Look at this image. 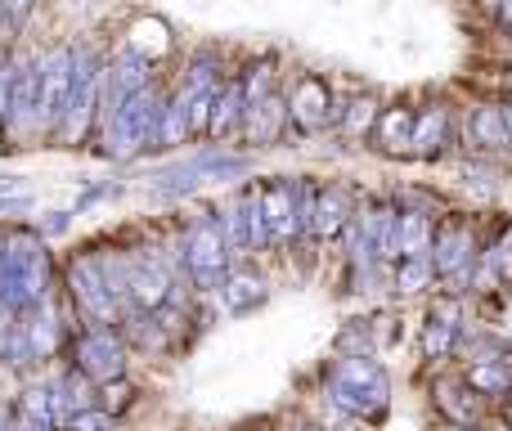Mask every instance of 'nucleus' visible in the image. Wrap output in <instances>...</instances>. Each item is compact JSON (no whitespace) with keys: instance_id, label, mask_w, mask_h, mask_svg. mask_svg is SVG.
<instances>
[{"instance_id":"423d86ee","label":"nucleus","mask_w":512,"mask_h":431,"mask_svg":"<svg viewBox=\"0 0 512 431\" xmlns=\"http://www.w3.org/2000/svg\"><path fill=\"white\" fill-rule=\"evenodd\" d=\"M68 351H72V369H81L90 382L126 378L131 346H126L122 328H95V324H86L81 333H72Z\"/></svg>"},{"instance_id":"9b49d317","label":"nucleus","mask_w":512,"mask_h":431,"mask_svg":"<svg viewBox=\"0 0 512 431\" xmlns=\"http://www.w3.org/2000/svg\"><path fill=\"white\" fill-rule=\"evenodd\" d=\"M36 113H41V59H18L9 63V131L27 135L36 131Z\"/></svg>"},{"instance_id":"4468645a","label":"nucleus","mask_w":512,"mask_h":431,"mask_svg":"<svg viewBox=\"0 0 512 431\" xmlns=\"http://www.w3.org/2000/svg\"><path fill=\"white\" fill-rule=\"evenodd\" d=\"M436 409L445 414V423H468L481 427V414H486V396L468 387V378H441L432 387Z\"/></svg>"},{"instance_id":"20e7f679","label":"nucleus","mask_w":512,"mask_h":431,"mask_svg":"<svg viewBox=\"0 0 512 431\" xmlns=\"http://www.w3.org/2000/svg\"><path fill=\"white\" fill-rule=\"evenodd\" d=\"M68 297L81 310V319L95 328H122V301L113 297L104 270H99V256H72L68 261Z\"/></svg>"},{"instance_id":"f704fd0d","label":"nucleus","mask_w":512,"mask_h":431,"mask_svg":"<svg viewBox=\"0 0 512 431\" xmlns=\"http://www.w3.org/2000/svg\"><path fill=\"white\" fill-rule=\"evenodd\" d=\"M36 0H0V18H5L9 27H23V18L32 14Z\"/></svg>"},{"instance_id":"39448f33","label":"nucleus","mask_w":512,"mask_h":431,"mask_svg":"<svg viewBox=\"0 0 512 431\" xmlns=\"http://www.w3.org/2000/svg\"><path fill=\"white\" fill-rule=\"evenodd\" d=\"M158 126H162V104L153 95V86H144L117 108L113 126L104 131V149L113 158H131L144 144H158Z\"/></svg>"},{"instance_id":"a878e982","label":"nucleus","mask_w":512,"mask_h":431,"mask_svg":"<svg viewBox=\"0 0 512 431\" xmlns=\"http://www.w3.org/2000/svg\"><path fill=\"white\" fill-rule=\"evenodd\" d=\"M337 360H373L378 355V342H373V324H346L333 342Z\"/></svg>"},{"instance_id":"72a5a7b5","label":"nucleus","mask_w":512,"mask_h":431,"mask_svg":"<svg viewBox=\"0 0 512 431\" xmlns=\"http://www.w3.org/2000/svg\"><path fill=\"white\" fill-rule=\"evenodd\" d=\"M63 431H117V418L108 414V409H81V414H72L68 423H63Z\"/></svg>"},{"instance_id":"7c9ffc66","label":"nucleus","mask_w":512,"mask_h":431,"mask_svg":"<svg viewBox=\"0 0 512 431\" xmlns=\"http://www.w3.org/2000/svg\"><path fill=\"white\" fill-rule=\"evenodd\" d=\"M243 212H248V238H252V252H265L270 243V225H265V207H261V189H243Z\"/></svg>"},{"instance_id":"f8f14e48","label":"nucleus","mask_w":512,"mask_h":431,"mask_svg":"<svg viewBox=\"0 0 512 431\" xmlns=\"http://www.w3.org/2000/svg\"><path fill=\"white\" fill-rule=\"evenodd\" d=\"M463 342V301L459 292L450 297H436L432 310H427V324H423V355L427 360H450Z\"/></svg>"},{"instance_id":"dca6fc26","label":"nucleus","mask_w":512,"mask_h":431,"mask_svg":"<svg viewBox=\"0 0 512 431\" xmlns=\"http://www.w3.org/2000/svg\"><path fill=\"white\" fill-rule=\"evenodd\" d=\"M328 104H333V95H328V86L319 77H301L297 86H292V122L306 126V131H319V126L328 122Z\"/></svg>"},{"instance_id":"cd10ccee","label":"nucleus","mask_w":512,"mask_h":431,"mask_svg":"<svg viewBox=\"0 0 512 431\" xmlns=\"http://www.w3.org/2000/svg\"><path fill=\"white\" fill-rule=\"evenodd\" d=\"M185 135H189V104H185V99H180V90H176V99H171V104H162L158 144H167V149H176V144H185Z\"/></svg>"},{"instance_id":"e433bc0d","label":"nucleus","mask_w":512,"mask_h":431,"mask_svg":"<svg viewBox=\"0 0 512 431\" xmlns=\"http://www.w3.org/2000/svg\"><path fill=\"white\" fill-rule=\"evenodd\" d=\"M23 194H32L23 176H0V198H23Z\"/></svg>"},{"instance_id":"2f4dec72","label":"nucleus","mask_w":512,"mask_h":431,"mask_svg":"<svg viewBox=\"0 0 512 431\" xmlns=\"http://www.w3.org/2000/svg\"><path fill=\"white\" fill-rule=\"evenodd\" d=\"M135 405V387L131 378H113V382H99V409H108V414H126V409Z\"/></svg>"},{"instance_id":"a211bd4d","label":"nucleus","mask_w":512,"mask_h":431,"mask_svg":"<svg viewBox=\"0 0 512 431\" xmlns=\"http://www.w3.org/2000/svg\"><path fill=\"white\" fill-rule=\"evenodd\" d=\"M243 113H248V90H243V81H225L221 95H216L212 126H207V135H216V140H230V135L239 131Z\"/></svg>"},{"instance_id":"a19ab883","label":"nucleus","mask_w":512,"mask_h":431,"mask_svg":"<svg viewBox=\"0 0 512 431\" xmlns=\"http://www.w3.org/2000/svg\"><path fill=\"white\" fill-rule=\"evenodd\" d=\"M297 431H333L328 423H306V427H297Z\"/></svg>"},{"instance_id":"58836bf2","label":"nucleus","mask_w":512,"mask_h":431,"mask_svg":"<svg viewBox=\"0 0 512 431\" xmlns=\"http://www.w3.org/2000/svg\"><path fill=\"white\" fill-rule=\"evenodd\" d=\"M14 431H50V427H41V423H32V418L18 414V418H14Z\"/></svg>"},{"instance_id":"37998d69","label":"nucleus","mask_w":512,"mask_h":431,"mask_svg":"<svg viewBox=\"0 0 512 431\" xmlns=\"http://www.w3.org/2000/svg\"><path fill=\"white\" fill-rule=\"evenodd\" d=\"M508 405H512V400H508Z\"/></svg>"},{"instance_id":"bb28decb","label":"nucleus","mask_w":512,"mask_h":431,"mask_svg":"<svg viewBox=\"0 0 512 431\" xmlns=\"http://www.w3.org/2000/svg\"><path fill=\"white\" fill-rule=\"evenodd\" d=\"M18 414L32 418V423L59 431V418H54V396H50V382H36V387L23 391V400H18Z\"/></svg>"},{"instance_id":"0eeeda50","label":"nucleus","mask_w":512,"mask_h":431,"mask_svg":"<svg viewBox=\"0 0 512 431\" xmlns=\"http://www.w3.org/2000/svg\"><path fill=\"white\" fill-rule=\"evenodd\" d=\"M477 238H472L468 220H445L436 229V243H432V265L454 292H468L472 274H477Z\"/></svg>"},{"instance_id":"b1692460","label":"nucleus","mask_w":512,"mask_h":431,"mask_svg":"<svg viewBox=\"0 0 512 431\" xmlns=\"http://www.w3.org/2000/svg\"><path fill=\"white\" fill-rule=\"evenodd\" d=\"M468 387L486 400H512V369L508 364H468Z\"/></svg>"},{"instance_id":"9d476101","label":"nucleus","mask_w":512,"mask_h":431,"mask_svg":"<svg viewBox=\"0 0 512 431\" xmlns=\"http://www.w3.org/2000/svg\"><path fill=\"white\" fill-rule=\"evenodd\" d=\"M261 207H265V225H270V243L274 247H292L301 234H306L297 180H274V185H265L261 189Z\"/></svg>"},{"instance_id":"ddd939ff","label":"nucleus","mask_w":512,"mask_h":431,"mask_svg":"<svg viewBox=\"0 0 512 431\" xmlns=\"http://www.w3.org/2000/svg\"><path fill=\"white\" fill-rule=\"evenodd\" d=\"M252 162L248 158H194V162H185V167H171V171H158V180H162V194H189V189H198L203 180H225V176H243Z\"/></svg>"},{"instance_id":"f3484780","label":"nucleus","mask_w":512,"mask_h":431,"mask_svg":"<svg viewBox=\"0 0 512 431\" xmlns=\"http://www.w3.org/2000/svg\"><path fill=\"white\" fill-rule=\"evenodd\" d=\"M216 297H221L225 315H248V310H256L270 297V283L252 270H230V279H225V288L216 292Z\"/></svg>"},{"instance_id":"7ed1b4c3","label":"nucleus","mask_w":512,"mask_h":431,"mask_svg":"<svg viewBox=\"0 0 512 431\" xmlns=\"http://www.w3.org/2000/svg\"><path fill=\"white\" fill-rule=\"evenodd\" d=\"M180 261H185V274H189V288L198 292H221L225 279L234 270V247L225 238V225L216 212L198 216L194 229L185 234V247H180Z\"/></svg>"},{"instance_id":"2eb2a0df","label":"nucleus","mask_w":512,"mask_h":431,"mask_svg":"<svg viewBox=\"0 0 512 431\" xmlns=\"http://www.w3.org/2000/svg\"><path fill=\"white\" fill-rule=\"evenodd\" d=\"M18 324H23V337H27V351H32V364L54 360V355H59V346H63V324L54 319L50 301H41V306L23 310V315H18Z\"/></svg>"},{"instance_id":"c85d7f7f","label":"nucleus","mask_w":512,"mask_h":431,"mask_svg":"<svg viewBox=\"0 0 512 431\" xmlns=\"http://www.w3.org/2000/svg\"><path fill=\"white\" fill-rule=\"evenodd\" d=\"M221 225H225V238H230L234 256H252V238H248V212H243V198H230L221 207Z\"/></svg>"},{"instance_id":"4be33fe9","label":"nucleus","mask_w":512,"mask_h":431,"mask_svg":"<svg viewBox=\"0 0 512 431\" xmlns=\"http://www.w3.org/2000/svg\"><path fill=\"white\" fill-rule=\"evenodd\" d=\"M432 279H436L432 256H400L396 270H391V288H396L400 297H418V292H427Z\"/></svg>"},{"instance_id":"ea45409f","label":"nucleus","mask_w":512,"mask_h":431,"mask_svg":"<svg viewBox=\"0 0 512 431\" xmlns=\"http://www.w3.org/2000/svg\"><path fill=\"white\" fill-rule=\"evenodd\" d=\"M436 431H481V427H468V423H441Z\"/></svg>"},{"instance_id":"c9c22d12","label":"nucleus","mask_w":512,"mask_h":431,"mask_svg":"<svg viewBox=\"0 0 512 431\" xmlns=\"http://www.w3.org/2000/svg\"><path fill=\"white\" fill-rule=\"evenodd\" d=\"M68 225H72V212H50L41 220V234L45 238H59V234H68Z\"/></svg>"},{"instance_id":"f03ea898","label":"nucleus","mask_w":512,"mask_h":431,"mask_svg":"<svg viewBox=\"0 0 512 431\" xmlns=\"http://www.w3.org/2000/svg\"><path fill=\"white\" fill-rule=\"evenodd\" d=\"M324 400L355 423H378L391 405V378L378 364V355L373 360H337L324 378Z\"/></svg>"},{"instance_id":"393cba45","label":"nucleus","mask_w":512,"mask_h":431,"mask_svg":"<svg viewBox=\"0 0 512 431\" xmlns=\"http://www.w3.org/2000/svg\"><path fill=\"white\" fill-rule=\"evenodd\" d=\"M441 144H445V108H427V113H418V122H414V144H409V153L436 158Z\"/></svg>"},{"instance_id":"5701e85b","label":"nucleus","mask_w":512,"mask_h":431,"mask_svg":"<svg viewBox=\"0 0 512 431\" xmlns=\"http://www.w3.org/2000/svg\"><path fill=\"white\" fill-rule=\"evenodd\" d=\"M472 140L481 144V149H508V140H512V131H508V108H477L472 113Z\"/></svg>"},{"instance_id":"1a4fd4ad","label":"nucleus","mask_w":512,"mask_h":431,"mask_svg":"<svg viewBox=\"0 0 512 431\" xmlns=\"http://www.w3.org/2000/svg\"><path fill=\"white\" fill-rule=\"evenodd\" d=\"M72 77H77V50L59 45L50 59H41V113H36V131H59L63 113H68Z\"/></svg>"},{"instance_id":"6e6552de","label":"nucleus","mask_w":512,"mask_h":431,"mask_svg":"<svg viewBox=\"0 0 512 431\" xmlns=\"http://www.w3.org/2000/svg\"><path fill=\"white\" fill-rule=\"evenodd\" d=\"M99 86H104V72L95 68L86 50L77 54V77H72V95H68V113L59 122V140L63 144H81L90 135V122L99 117Z\"/></svg>"},{"instance_id":"aec40b11","label":"nucleus","mask_w":512,"mask_h":431,"mask_svg":"<svg viewBox=\"0 0 512 431\" xmlns=\"http://www.w3.org/2000/svg\"><path fill=\"white\" fill-rule=\"evenodd\" d=\"M351 203H346L342 189H319L315 198V225H310V234L315 238H337L346 225H351Z\"/></svg>"},{"instance_id":"4c0bfd02","label":"nucleus","mask_w":512,"mask_h":431,"mask_svg":"<svg viewBox=\"0 0 512 431\" xmlns=\"http://www.w3.org/2000/svg\"><path fill=\"white\" fill-rule=\"evenodd\" d=\"M108 194H117V185H99V189H86L77 207H90V203H99V198H108Z\"/></svg>"},{"instance_id":"79ce46f5","label":"nucleus","mask_w":512,"mask_h":431,"mask_svg":"<svg viewBox=\"0 0 512 431\" xmlns=\"http://www.w3.org/2000/svg\"><path fill=\"white\" fill-rule=\"evenodd\" d=\"M5 431H14V427H5Z\"/></svg>"},{"instance_id":"6ab92c4d","label":"nucleus","mask_w":512,"mask_h":431,"mask_svg":"<svg viewBox=\"0 0 512 431\" xmlns=\"http://www.w3.org/2000/svg\"><path fill=\"white\" fill-rule=\"evenodd\" d=\"M436 243V225L427 212H400L396 225V261L400 256H432Z\"/></svg>"},{"instance_id":"412c9836","label":"nucleus","mask_w":512,"mask_h":431,"mask_svg":"<svg viewBox=\"0 0 512 431\" xmlns=\"http://www.w3.org/2000/svg\"><path fill=\"white\" fill-rule=\"evenodd\" d=\"M283 117H288V108H283L279 95L261 99V104H248V113H243V122H248V140L252 144H274L279 140Z\"/></svg>"},{"instance_id":"473e14b6","label":"nucleus","mask_w":512,"mask_h":431,"mask_svg":"<svg viewBox=\"0 0 512 431\" xmlns=\"http://www.w3.org/2000/svg\"><path fill=\"white\" fill-rule=\"evenodd\" d=\"M373 122H378V99H369V95L351 99V108H346V117H342L346 135H364Z\"/></svg>"},{"instance_id":"c756f323","label":"nucleus","mask_w":512,"mask_h":431,"mask_svg":"<svg viewBox=\"0 0 512 431\" xmlns=\"http://www.w3.org/2000/svg\"><path fill=\"white\" fill-rule=\"evenodd\" d=\"M414 122L418 117L409 113V108H391V113L382 117V149H391V153L409 149V144H414Z\"/></svg>"},{"instance_id":"f257e3e1","label":"nucleus","mask_w":512,"mask_h":431,"mask_svg":"<svg viewBox=\"0 0 512 431\" xmlns=\"http://www.w3.org/2000/svg\"><path fill=\"white\" fill-rule=\"evenodd\" d=\"M54 283V265L50 252H45L41 234H27V229H14V234L0 243V292H5V306L14 315L41 306L50 297Z\"/></svg>"}]
</instances>
